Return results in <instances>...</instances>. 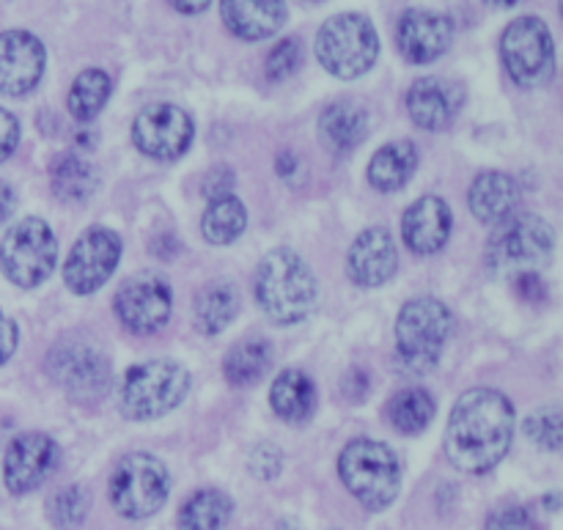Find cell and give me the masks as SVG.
<instances>
[{
  "mask_svg": "<svg viewBox=\"0 0 563 530\" xmlns=\"http://www.w3.org/2000/svg\"><path fill=\"white\" fill-rule=\"evenodd\" d=\"M515 434V407L489 388L460 396L445 429V454L460 471L487 473L506 456Z\"/></svg>",
  "mask_w": 563,
  "mask_h": 530,
  "instance_id": "6da1fadb",
  "label": "cell"
},
{
  "mask_svg": "<svg viewBox=\"0 0 563 530\" xmlns=\"http://www.w3.org/2000/svg\"><path fill=\"white\" fill-rule=\"evenodd\" d=\"M317 278L289 247L267 253L256 273V300L273 322L297 324L317 306Z\"/></svg>",
  "mask_w": 563,
  "mask_h": 530,
  "instance_id": "7a4b0ae2",
  "label": "cell"
},
{
  "mask_svg": "<svg viewBox=\"0 0 563 530\" xmlns=\"http://www.w3.org/2000/svg\"><path fill=\"white\" fill-rule=\"evenodd\" d=\"M495 225L487 242V267L500 278L537 273L553 256L555 234L539 214H509Z\"/></svg>",
  "mask_w": 563,
  "mask_h": 530,
  "instance_id": "3957f363",
  "label": "cell"
},
{
  "mask_svg": "<svg viewBox=\"0 0 563 530\" xmlns=\"http://www.w3.org/2000/svg\"><path fill=\"white\" fill-rule=\"evenodd\" d=\"M339 476L368 511L388 509L401 487L399 460L377 440H352L339 456Z\"/></svg>",
  "mask_w": 563,
  "mask_h": 530,
  "instance_id": "277c9868",
  "label": "cell"
},
{
  "mask_svg": "<svg viewBox=\"0 0 563 530\" xmlns=\"http://www.w3.org/2000/svg\"><path fill=\"white\" fill-rule=\"evenodd\" d=\"M379 55V36L372 20L355 11L333 14L317 33V58L330 75L355 80L366 75Z\"/></svg>",
  "mask_w": 563,
  "mask_h": 530,
  "instance_id": "5b68a950",
  "label": "cell"
},
{
  "mask_svg": "<svg viewBox=\"0 0 563 530\" xmlns=\"http://www.w3.org/2000/svg\"><path fill=\"white\" fill-rule=\"evenodd\" d=\"M190 390V374L174 361L137 363L124 374L119 405L132 421H152L176 410Z\"/></svg>",
  "mask_w": 563,
  "mask_h": 530,
  "instance_id": "8992f818",
  "label": "cell"
},
{
  "mask_svg": "<svg viewBox=\"0 0 563 530\" xmlns=\"http://www.w3.org/2000/svg\"><path fill=\"white\" fill-rule=\"evenodd\" d=\"M451 311L440 300L432 297H418L410 300L399 313L396 322V344L399 357L410 372L427 374L438 366L443 346L451 335Z\"/></svg>",
  "mask_w": 563,
  "mask_h": 530,
  "instance_id": "52a82bcc",
  "label": "cell"
},
{
  "mask_svg": "<svg viewBox=\"0 0 563 530\" xmlns=\"http://www.w3.org/2000/svg\"><path fill=\"white\" fill-rule=\"evenodd\" d=\"M500 58L517 86H548L555 75V44L548 22L531 14L511 22L500 36Z\"/></svg>",
  "mask_w": 563,
  "mask_h": 530,
  "instance_id": "ba28073f",
  "label": "cell"
},
{
  "mask_svg": "<svg viewBox=\"0 0 563 530\" xmlns=\"http://www.w3.org/2000/svg\"><path fill=\"white\" fill-rule=\"evenodd\" d=\"M168 471L157 456H124L110 476V504L126 520H146L157 515L168 500Z\"/></svg>",
  "mask_w": 563,
  "mask_h": 530,
  "instance_id": "9c48e42d",
  "label": "cell"
},
{
  "mask_svg": "<svg viewBox=\"0 0 563 530\" xmlns=\"http://www.w3.org/2000/svg\"><path fill=\"white\" fill-rule=\"evenodd\" d=\"M58 264V240L42 218H25L0 242V267L11 284L33 289Z\"/></svg>",
  "mask_w": 563,
  "mask_h": 530,
  "instance_id": "30bf717a",
  "label": "cell"
},
{
  "mask_svg": "<svg viewBox=\"0 0 563 530\" xmlns=\"http://www.w3.org/2000/svg\"><path fill=\"white\" fill-rule=\"evenodd\" d=\"M121 240L115 231L93 225L82 231L64 264V280L75 295H91L110 280L119 267Z\"/></svg>",
  "mask_w": 563,
  "mask_h": 530,
  "instance_id": "8fae6325",
  "label": "cell"
},
{
  "mask_svg": "<svg viewBox=\"0 0 563 530\" xmlns=\"http://www.w3.org/2000/svg\"><path fill=\"white\" fill-rule=\"evenodd\" d=\"M170 286L157 273H135L115 291V317L137 335L154 333L170 317Z\"/></svg>",
  "mask_w": 563,
  "mask_h": 530,
  "instance_id": "7c38bea8",
  "label": "cell"
},
{
  "mask_svg": "<svg viewBox=\"0 0 563 530\" xmlns=\"http://www.w3.org/2000/svg\"><path fill=\"white\" fill-rule=\"evenodd\" d=\"M192 119L176 104H148L132 124V141L143 154L154 159H176L190 148Z\"/></svg>",
  "mask_w": 563,
  "mask_h": 530,
  "instance_id": "4fadbf2b",
  "label": "cell"
},
{
  "mask_svg": "<svg viewBox=\"0 0 563 530\" xmlns=\"http://www.w3.org/2000/svg\"><path fill=\"white\" fill-rule=\"evenodd\" d=\"M47 368L55 383L75 399H97L108 388V361L102 357V352L93 350V344L66 341V344L55 346L49 352Z\"/></svg>",
  "mask_w": 563,
  "mask_h": 530,
  "instance_id": "5bb4252c",
  "label": "cell"
},
{
  "mask_svg": "<svg viewBox=\"0 0 563 530\" xmlns=\"http://www.w3.org/2000/svg\"><path fill=\"white\" fill-rule=\"evenodd\" d=\"M58 465V445L42 432H25L11 440L5 451V487L14 495H27L42 487Z\"/></svg>",
  "mask_w": 563,
  "mask_h": 530,
  "instance_id": "9a60e30c",
  "label": "cell"
},
{
  "mask_svg": "<svg viewBox=\"0 0 563 530\" xmlns=\"http://www.w3.org/2000/svg\"><path fill=\"white\" fill-rule=\"evenodd\" d=\"M44 44L27 31L0 33V93L22 97L33 91L44 75Z\"/></svg>",
  "mask_w": 563,
  "mask_h": 530,
  "instance_id": "2e32d148",
  "label": "cell"
},
{
  "mask_svg": "<svg viewBox=\"0 0 563 530\" xmlns=\"http://www.w3.org/2000/svg\"><path fill=\"white\" fill-rule=\"evenodd\" d=\"M396 42L410 64H432L454 42V22L440 11L410 9L401 14Z\"/></svg>",
  "mask_w": 563,
  "mask_h": 530,
  "instance_id": "e0dca14e",
  "label": "cell"
},
{
  "mask_svg": "<svg viewBox=\"0 0 563 530\" xmlns=\"http://www.w3.org/2000/svg\"><path fill=\"white\" fill-rule=\"evenodd\" d=\"M399 267V253L394 240L385 229H366L350 247L346 269L357 286H383L388 284Z\"/></svg>",
  "mask_w": 563,
  "mask_h": 530,
  "instance_id": "ac0fdd59",
  "label": "cell"
},
{
  "mask_svg": "<svg viewBox=\"0 0 563 530\" xmlns=\"http://www.w3.org/2000/svg\"><path fill=\"white\" fill-rule=\"evenodd\" d=\"M451 209L443 198L438 196H423L412 203L401 220V236H405L407 247L412 253H427L440 251L451 236Z\"/></svg>",
  "mask_w": 563,
  "mask_h": 530,
  "instance_id": "d6986e66",
  "label": "cell"
},
{
  "mask_svg": "<svg viewBox=\"0 0 563 530\" xmlns=\"http://www.w3.org/2000/svg\"><path fill=\"white\" fill-rule=\"evenodd\" d=\"M286 14V0H220L225 27L245 42H258L278 33Z\"/></svg>",
  "mask_w": 563,
  "mask_h": 530,
  "instance_id": "ffe728a7",
  "label": "cell"
},
{
  "mask_svg": "<svg viewBox=\"0 0 563 530\" xmlns=\"http://www.w3.org/2000/svg\"><path fill=\"white\" fill-rule=\"evenodd\" d=\"M407 110L421 130L440 132L454 121L460 110V93H454V86L438 77H421L407 91Z\"/></svg>",
  "mask_w": 563,
  "mask_h": 530,
  "instance_id": "44dd1931",
  "label": "cell"
},
{
  "mask_svg": "<svg viewBox=\"0 0 563 530\" xmlns=\"http://www.w3.org/2000/svg\"><path fill=\"white\" fill-rule=\"evenodd\" d=\"M517 185L509 174H500V170H484L476 176V181L471 185V212L476 214L482 223H500V220L509 218L517 207Z\"/></svg>",
  "mask_w": 563,
  "mask_h": 530,
  "instance_id": "7402d4cb",
  "label": "cell"
},
{
  "mask_svg": "<svg viewBox=\"0 0 563 530\" xmlns=\"http://www.w3.org/2000/svg\"><path fill=\"white\" fill-rule=\"evenodd\" d=\"M269 405L278 412V418L289 423H302L313 416L317 410V390L313 383L302 372H289L278 374V379L273 383L269 390Z\"/></svg>",
  "mask_w": 563,
  "mask_h": 530,
  "instance_id": "603a6c76",
  "label": "cell"
},
{
  "mask_svg": "<svg viewBox=\"0 0 563 530\" xmlns=\"http://www.w3.org/2000/svg\"><path fill=\"white\" fill-rule=\"evenodd\" d=\"M416 165L418 152L410 141L385 143L383 148H377L372 163H368V181L377 190L394 192L410 181V176L416 174Z\"/></svg>",
  "mask_w": 563,
  "mask_h": 530,
  "instance_id": "cb8c5ba5",
  "label": "cell"
},
{
  "mask_svg": "<svg viewBox=\"0 0 563 530\" xmlns=\"http://www.w3.org/2000/svg\"><path fill=\"white\" fill-rule=\"evenodd\" d=\"M322 135L335 152H352L368 135V113L357 102H335L322 113Z\"/></svg>",
  "mask_w": 563,
  "mask_h": 530,
  "instance_id": "d4e9b609",
  "label": "cell"
},
{
  "mask_svg": "<svg viewBox=\"0 0 563 530\" xmlns=\"http://www.w3.org/2000/svg\"><path fill=\"white\" fill-rule=\"evenodd\" d=\"M234 504L220 489H198L181 504L176 526L179 530H223L229 526Z\"/></svg>",
  "mask_w": 563,
  "mask_h": 530,
  "instance_id": "484cf974",
  "label": "cell"
},
{
  "mask_svg": "<svg viewBox=\"0 0 563 530\" xmlns=\"http://www.w3.org/2000/svg\"><path fill=\"white\" fill-rule=\"evenodd\" d=\"M49 181H53L55 196L64 201H86L97 190L99 176L93 165L80 154H60L49 170Z\"/></svg>",
  "mask_w": 563,
  "mask_h": 530,
  "instance_id": "4316f807",
  "label": "cell"
},
{
  "mask_svg": "<svg viewBox=\"0 0 563 530\" xmlns=\"http://www.w3.org/2000/svg\"><path fill=\"white\" fill-rule=\"evenodd\" d=\"M269 344L262 339L240 341L234 350H229L223 361V374L234 388H251L267 374L269 368Z\"/></svg>",
  "mask_w": 563,
  "mask_h": 530,
  "instance_id": "83f0119b",
  "label": "cell"
},
{
  "mask_svg": "<svg viewBox=\"0 0 563 530\" xmlns=\"http://www.w3.org/2000/svg\"><path fill=\"white\" fill-rule=\"evenodd\" d=\"M388 421L401 434H421L434 418V399L421 388L399 390L394 399L385 405Z\"/></svg>",
  "mask_w": 563,
  "mask_h": 530,
  "instance_id": "f1b7e54d",
  "label": "cell"
},
{
  "mask_svg": "<svg viewBox=\"0 0 563 530\" xmlns=\"http://www.w3.org/2000/svg\"><path fill=\"white\" fill-rule=\"evenodd\" d=\"M247 225V212L242 207L240 198L225 196V198H214L212 203L207 207L201 220V231L212 245H229L234 242L236 236L245 231Z\"/></svg>",
  "mask_w": 563,
  "mask_h": 530,
  "instance_id": "f546056e",
  "label": "cell"
},
{
  "mask_svg": "<svg viewBox=\"0 0 563 530\" xmlns=\"http://www.w3.org/2000/svg\"><path fill=\"white\" fill-rule=\"evenodd\" d=\"M110 88H113V82H110V77L104 75L102 69L80 71V75L75 77V82H71L69 99H66L69 113L75 115L77 121L97 119V113L104 108V102H108Z\"/></svg>",
  "mask_w": 563,
  "mask_h": 530,
  "instance_id": "4dcf8cb0",
  "label": "cell"
},
{
  "mask_svg": "<svg viewBox=\"0 0 563 530\" xmlns=\"http://www.w3.org/2000/svg\"><path fill=\"white\" fill-rule=\"evenodd\" d=\"M236 313V295L231 286L214 284L198 295L196 300V324L203 335L223 333Z\"/></svg>",
  "mask_w": 563,
  "mask_h": 530,
  "instance_id": "1f68e13d",
  "label": "cell"
},
{
  "mask_svg": "<svg viewBox=\"0 0 563 530\" xmlns=\"http://www.w3.org/2000/svg\"><path fill=\"white\" fill-rule=\"evenodd\" d=\"M88 506H91V498H88L86 487H66L60 489L58 495H53L47 504L49 522L60 530H71L80 526L88 515Z\"/></svg>",
  "mask_w": 563,
  "mask_h": 530,
  "instance_id": "d6a6232c",
  "label": "cell"
},
{
  "mask_svg": "<svg viewBox=\"0 0 563 530\" xmlns=\"http://www.w3.org/2000/svg\"><path fill=\"white\" fill-rule=\"evenodd\" d=\"M526 434L539 445V449H548L553 451V454L555 451H561L563 423H561L559 407H544V410H537L533 416H528Z\"/></svg>",
  "mask_w": 563,
  "mask_h": 530,
  "instance_id": "836d02e7",
  "label": "cell"
},
{
  "mask_svg": "<svg viewBox=\"0 0 563 530\" xmlns=\"http://www.w3.org/2000/svg\"><path fill=\"white\" fill-rule=\"evenodd\" d=\"M302 60V47L297 38H284V42L275 44L267 55V77L273 82L286 80L289 75H295L297 66Z\"/></svg>",
  "mask_w": 563,
  "mask_h": 530,
  "instance_id": "e575fe53",
  "label": "cell"
},
{
  "mask_svg": "<svg viewBox=\"0 0 563 530\" xmlns=\"http://www.w3.org/2000/svg\"><path fill=\"white\" fill-rule=\"evenodd\" d=\"M487 530H537V520L526 506H504L489 515Z\"/></svg>",
  "mask_w": 563,
  "mask_h": 530,
  "instance_id": "d590c367",
  "label": "cell"
},
{
  "mask_svg": "<svg viewBox=\"0 0 563 530\" xmlns=\"http://www.w3.org/2000/svg\"><path fill=\"white\" fill-rule=\"evenodd\" d=\"M251 473H256L258 478L269 482L280 473V451L275 445H258L251 456Z\"/></svg>",
  "mask_w": 563,
  "mask_h": 530,
  "instance_id": "8d00e7d4",
  "label": "cell"
},
{
  "mask_svg": "<svg viewBox=\"0 0 563 530\" xmlns=\"http://www.w3.org/2000/svg\"><path fill=\"white\" fill-rule=\"evenodd\" d=\"M234 170L229 168V165H218V168H212L207 174V179H203V192L209 196V201H214V198H225L231 196V190H234Z\"/></svg>",
  "mask_w": 563,
  "mask_h": 530,
  "instance_id": "74e56055",
  "label": "cell"
},
{
  "mask_svg": "<svg viewBox=\"0 0 563 530\" xmlns=\"http://www.w3.org/2000/svg\"><path fill=\"white\" fill-rule=\"evenodd\" d=\"M16 143H20V121L9 110L0 108V163L14 154Z\"/></svg>",
  "mask_w": 563,
  "mask_h": 530,
  "instance_id": "f35d334b",
  "label": "cell"
},
{
  "mask_svg": "<svg viewBox=\"0 0 563 530\" xmlns=\"http://www.w3.org/2000/svg\"><path fill=\"white\" fill-rule=\"evenodd\" d=\"M16 339H20V333H16V324L11 322L9 317H3V313H0V366H3L11 355H14Z\"/></svg>",
  "mask_w": 563,
  "mask_h": 530,
  "instance_id": "ab89813d",
  "label": "cell"
},
{
  "mask_svg": "<svg viewBox=\"0 0 563 530\" xmlns=\"http://www.w3.org/2000/svg\"><path fill=\"white\" fill-rule=\"evenodd\" d=\"M341 388H344V394L350 396L352 401H361L368 396V377L366 372H361V368H352L350 374H346L344 379H341Z\"/></svg>",
  "mask_w": 563,
  "mask_h": 530,
  "instance_id": "60d3db41",
  "label": "cell"
},
{
  "mask_svg": "<svg viewBox=\"0 0 563 530\" xmlns=\"http://www.w3.org/2000/svg\"><path fill=\"white\" fill-rule=\"evenodd\" d=\"M209 3H212V0H170V5H174L176 11H181V14H201Z\"/></svg>",
  "mask_w": 563,
  "mask_h": 530,
  "instance_id": "b9f144b4",
  "label": "cell"
},
{
  "mask_svg": "<svg viewBox=\"0 0 563 530\" xmlns=\"http://www.w3.org/2000/svg\"><path fill=\"white\" fill-rule=\"evenodd\" d=\"M11 209H14V190L5 181H0V223L9 218Z\"/></svg>",
  "mask_w": 563,
  "mask_h": 530,
  "instance_id": "7bdbcfd3",
  "label": "cell"
},
{
  "mask_svg": "<svg viewBox=\"0 0 563 530\" xmlns=\"http://www.w3.org/2000/svg\"><path fill=\"white\" fill-rule=\"evenodd\" d=\"M484 3H489V5H500V9H506V5H515L517 0H484Z\"/></svg>",
  "mask_w": 563,
  "mask_h": 530,
  "instance_id": "ee69618b",
  "label": "cell"
}]
</instances>
